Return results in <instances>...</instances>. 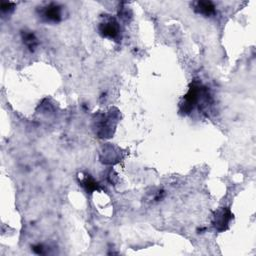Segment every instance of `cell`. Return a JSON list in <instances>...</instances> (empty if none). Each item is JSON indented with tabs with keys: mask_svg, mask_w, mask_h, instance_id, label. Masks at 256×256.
<instances>
[{
	"mask_svg": "<svg viewBox=\"0 0 256 256\" xmlns=\"http://www.w3.org/2000/svg\"><path fill=\"white\" fill-rule=\"evenodd\" d=\"M201 104V109L208 106L209 94L206 87L201 86L198 82H193L183 98V102L180 104V112L184 114H190L191 111Z\"/></svg>",
	"mask_w": 256,
	"mask_h": 256,
	"instance_id": "1",
	"label": "cell"
},
{
	"mask_svg": "<svg viewBox=\"0 0 256 256\" xmlns=\"http://www.w3.org/2000/svg\"><path fill=\"white\" fill-rule=\"evenodd\" d=\"M99 33L102 37L116 40L120 35V26L117 20L113 17H105L98 27Z\"/></svg>",
	"mask_w": 256,
	"mask_h": 256,
	"instance_id": "2",
	"label": "cell"
},
{
	"mask_svg": "<svg viewBox=\"0 0 256 256\" xmlns=\"http://www.w3.org/2000/svg\"><path fill=\"white\" fill-rule=\"evenodd\" d=\"M232 218H233V215L229 208H221L217 210L214 214L213 225L217 231L223 232L228 229Z\"/></svg>",
	"mask_w": 256,
	"mask_h": 256,
	"instance_id": "3",
	"label": "cell"
},
{
	"mask_svg": "<svg viewBox=\"0 0 256 256\" xmlns=\"http://www.w3.org/2000/svg\"><path fill=\"white\" fill-rule=\"evenodd\" d=\"M41 17L47 22L58 23L62 20V7L56 3H50L41 10Z\"/></svg>",
	"mask_w": 256,
	"mask_h": 256,
	"instance_id": "4",
	"label": "cell"
},
{
	"mask_svg": "<svg viewBox=\"0 0 256 256\" xmlns=\"http://www.w3.org/2000/svg\"><path fill=\"white\" fill-rule=\"evenodd\" d=\"M114 118L111 117V114L108 115H101V117L97 120V134L102 137V138H106V137H111V135L113 134L112 128L111 127H115L116 123H114V121L111 122V120H113Z\"/></svg>",
	"mask_w": 256,
	"mask_h": 256,
	"instance_id": "5",
	"label": "cell"
},
{
	"mask_svg": "<svg viewBox=\"0 0 256 256\" xmlns=\"http://www.w3.org/2000/svg\"><path fill=\"white\" fill-rule=\"evenodd\" d=\"M194 10L205 17H210L215 14V6L211 1H198L195 4Z\"/></svg>",
	"mask_w": 256,
	"mask_h": 256,
	"instance_id": "6",
	"label": "cell"
},
{
	"mask_svg": "<svg viewBox=\"0 0 256 256\" xmlns=\"http://www.w3.org/2000/svg\"><path fill=\"white\" fill-rule=\"evenodd\" d=\"M21 35H22L23 43L29 48L30 51L33 52L38 46V39L36 38L35 34L30 31H22Z\"/></svg>",
	"mask_w": 256,
	"mask_h": 256,
	"instance_id": "7",
	"label": "cell"
},
{
	"mask_svg": "<svg viewBox=\"0 0 256 256\" xmlns=\"http://www.w3.org/2000/svg\"><path fill=\"white\" fill-rule=\"evenodd\" d=\"M81 185L86 189L87 192L89 193H92L96 190H98L99 188V184L90 176V175H87L82 181H81Z\"/></svg>",
	"mask_w": 256,
	"mask_h": 256,
	"instance_id": "8",
	"label": "cell"
},
{
	"mask_svg": "<svg viewBox=\"0 0 256 256\" xmlns=\"http://www.w3.org/2000/svg\"><path fill=\"white\" fill-rule=\"evenodd\" d=\"M14 7H15V5L11 2H2L1 3V11H2V13H5V14H9L10 12H12L14 10Z\"/></svg>",
	"mask_w": 256,
	"mask_h": 256,
	"instance_id": "9",
	"label": "cell"
}]
</instances>
